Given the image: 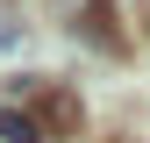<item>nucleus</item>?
<instances>
[{
    "label": "nucleus",
    "mask_w": 150,
    "mask_h": 143,
    "mask_svg": "<svg viewBox=\"0 0 150 143\" xmlns=\"http://www.w3.org/2000/svg\"><path fill=\"white\" fill-rule=\"evenodd\" d=\"M71 129H79V93H64V86L14 79L0 93V136L7 143H64Z\"/></svg>",
    "instance_id": "obj_1"
},
{
    "label": "nucleus",
    "mask_w": 150,
    "mask_h": 143,
    "mask_svg": "<svg viewBox=\"0 0 150 143\" xmlns=\"http://www.w3.org/2000/svg\"><path fill=\"white\" fill-rule=\"evenodd\" d=\"M79 22H86V43H107V50H122V36H115V7L86 0V7H79Z\"/></svg>",
    "instance_id": "obj_2"
}]
</instances>
